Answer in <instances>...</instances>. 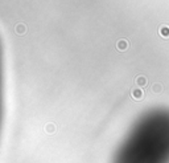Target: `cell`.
I'll use <instances>...</instances> for the list:
<instances>
[{
    "label": "cell",
    "instance_id": "cell-1",
    "mask_svg": "<svg viewBox=\"0 0 169 163\" xmlns=\"http://www.w3.org/2000/svg\"><path fill=\"white\" fill-rule=\"evenodd\" d=\"M159 33H160L161 37L168 39L169 37V25H166V24L160 25V28H159Z\"/></svg>",
    "mask_w": 169,
    "mask_h": 163
},
{
    "label": "cell",
    "instance_id": "cell-2",
    "mask_svg": "<svg viewBox=\"0 0 169 163\" xmlns=\"http://www.w3.org/2000/svg\"><path fill=\"white\" fill-rule=\"evenodd\" d=\"M127 48H128V43H127V40H119L118 41V49H119V51H126Z\"/></svg>",
    "mask_w": 169,
    "mask_h": 163
},
{
    "label": "cell",
    "instance_id": "cell-3",
    "mask_svg": "<svg viewBox=\"0 0 169 163\" xmlns=\"http://www.w3.org/2000/svg\"><path fill=\"white\" fill-rule=\"evenodd\" d=\"M25 31H26V27L24 25V24H17V25H16V32H17L19 34L25 33Z\"/></svg>",
    "mask_w": 169,
    "mask_h": 163
},
{
    "label": "cell",
    "instance_id": "cell-4",
    "mask_svg": "<svg viewBox=\"0 0 169 163\" xmlns=\"http://www.w3.org/2000/svg\"><path fill=\"white\" fill-rule=\"evenodd\" d=\"M132 96H134V97L136 98V100H139V98H141V97H143V93H141L140 90H135V92L132 93Z\"/></svg>",
    "mask_w": 169,
    "mask_h": 163
},
{
    "label": "cell",
    "instance_id": "cell-5",
    "mask_svg": "<svg viewBox=\"0 0 169 163\" xmlns=\"http://www.w3.org/2000/svg\"><path fill=\"white\" fill-rule=\"evenodd\" d=\"M138 84H139V85H145V84H147V80H145L144 77H139V78H138Z\"/></svg>",
    "mask_w": 169,
    "mask_h": 163
}]
</instances>
